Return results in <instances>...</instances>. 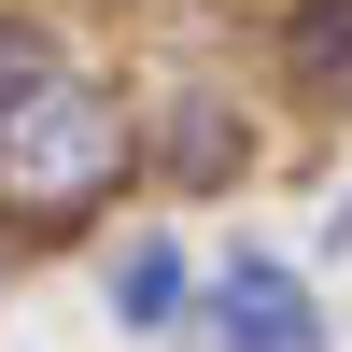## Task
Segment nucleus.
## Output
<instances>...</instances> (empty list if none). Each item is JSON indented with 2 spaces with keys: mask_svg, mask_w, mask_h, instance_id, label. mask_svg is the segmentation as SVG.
Wrapping results in <instances>:
<instances>
[{
  "mask_svg": "<svg viewBox=\"0 0 352 352\" xmlns=\"http://www.w3.org/2000/svg\"><path fill=\"white\" fill-rule=\"evenodd\" d=\"M127 184H141V113H127V85H99L85 56L28 113H0V240H14V254L99 240V212Z\"/></svg>",
  "mask_w": 352,
  "mask_h": 352,
  "instance_id": "obj_1",
  "label": "nucleus"
},
{
  "mask_svg": "<svg viewBox=\"0 0 352 352\" xmlns=\"http://www.w3.org/2000/svg\"><path fill=\"white\" fill-rule=\"evenodd\" d=\"M141 184H169V197H226L254 169V113H240V85H212V71H169V85H141Z\"/></svg>",
  "mask_w": 352,
  "mask_h": 352,
  "instance_id": "obj_2",
  "label": "nucleus"
},
{
  "mask_svg": "<svg viewBox=\"0 0 352 352\" xmlns=\"http://www.w3.org/2000/svg\"><path fill=\"white\" fill-rule=\"evenodd\" d=\"M212 310V352H324V310L282 254H226V282H197Z\"/></svg>",
  "mask_w": 352,
  "mask_h": 352,
  "instance_id": "obj_3",
  "label": "nucleus"
},
{
  "mask_svg": "<svg viewBox=\"0 0 352 352\" xmlns=\"http://www.w3.org/2000/svg\"><path fill=\"white\" fill-rule=\"evenodd\" d=\"M282 85L296 113H352V0H282Z\"/></svg>",
  "mask_w": 352,
  "mask_h": 352,
  "instance_id": "obj_4",
  "label": "nucleus"
},
{
  "mask_svg": "<svg viewBox=\"0 0 352 352\" xmlns=\"http://www.w3.org/2000/svg\"><path fill=\"white\" fill-rule=\"evenodd\" d=\"M197 310V268H184V240H169V226H141L127 254H113V324L127 338H169Z\"/></svg>",
  "mask_w": 352,
  "mask_h": 352,
  "instance_id": "obj_5",
  "label": "nucleus"
},
{
  "mask_svg": "<svg viewBox=\"0 0 352 352\" xmlns=\"http://www.w3.org/2000/svg\"><path fill=\"white\" fill-rule=\"evenodd\" d=\"M71 71V43H56V14H28V0H0V113H28L43 85Z\"/></svg>",
  "mask_w": 352,
  "mask_h": 352,
  "instance_id": "obj_6",
  "label": "nucleus"
},
{
  "mask_svg": "<svg viewBox=\"0 0 352 352\" xmlns=\"http://www.w3.org/2000/svg\"><path fill=\"white\" fill-rule=\"evenodd\" d=\"M0 268H14V240H0Z\"/></svg>",
  "mask_w": 352,
  "mask_h": 352,
  "instance_id": "obj_7",
  "label": "nucleus"
}]
</instances>
